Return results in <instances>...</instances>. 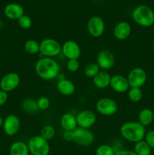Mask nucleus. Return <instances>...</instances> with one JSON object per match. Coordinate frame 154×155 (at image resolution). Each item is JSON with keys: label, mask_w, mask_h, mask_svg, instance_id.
<instances>
[{"label": "nucleus", "mask_w": 154, "mask_h": 155, "mask_svg": "<svg viewBox=\"0 0 154 155\" xmlns=\"http://www.w3.org/2000/svg\"><path fill=\"white\" fill-rule=\"evenodd\" d=\"M35 71L38 77L44 80H52L58 77L60 67L52 58L42 57L35 64Z\"/></svg>", "instance_id": "nucleus-1"}, {"label": "nucleus", "mask_w": 154, "mask_h": 155, "mask_svg": "<svg viewBox=\"0 0 154 155\" xmlns=\"http://www.w3.org/2000/svg\"><path fill=\"white\" fill-rule=\"evenodd\" d=\"M120 134L123 139L130 142L136 143L143 140L146 135V127L138 121H128L121 126Z\"/></svg>", "instance_id": "nucleus-2"}, {"label": "nucleus", "mask_w": 154, "mask_h": 155, "mask_svg": "<svg viewBox=\"0 0 154 155\" xmlns=\"http://www.w3.org/2000/svg\"><path fill=\"white\" fill-rule=\"evenodd\" d=\"M133 21L143 27H150L154 24V12L149 6L141 5L134 8L131 13Z\"/></svg>", "instance_id": "nucleus-3"}, {"label": "nucleus", "mask_w": 154, "mask_h": 155, "mask_svg": "<svg viewBox=\"0 0 154 155\" xmlns=\"http://www.w3.org/2000/svg\"><path fill=\"white\" fill-rule=\"evenodd\" d=\"M30 154L31 155H49L50 145L48 141L45 140L40 135L33 136L27 142Z\"/></svg>", "instance_id": "nucleus-4"}, {"label": "nucleus", "mask_w": 154, "mask_h": 155, "mask_svg": "<svg viewBox=\"0 0 154 155\" xmlns=\"http://www.w3.org/2000/svg\"><path fill=\"white\" fill-rule=\"evenodd\" d=\"M39 53L42 57L54 58L61 53V45L56 39L46 38L39 42Z\"/></svg>", "instance_id": "nucleus-5"}, {"label": "nucleus", "mask_w": 154, "mask_h": 155, "mask_svg": "<svg viewBox=\"0 0 154 155\" xmlns=\"http://www.w3.org/2000/svg\"><path fill=\"white\" fill-rule=\"evenodd\" d=\"M96 110L98 114L102 116H113L117 112L118 104L113 98H101L98 100L95 104Z\"/></svg>", "instance_id": "nucleus-6"}, {"label": "nucleus", "mask_w": 154, "mask_h": 155, "mask_svg": "<svg viewBox=\"0 0 154 155\" xmlns=\"http://www.w3.org/2000/svg\"><path fill=\"white\" fill-rule=\"evenodd\" d=\"M72 133H73L72 142L79 146H90L95 142V135L88 129L77 127L74 131H72Z\"/></svg>", "instance_id": "nucleus-7"}, {"label": "nucleus", "mask_w": 154, "mask_h": 155, "mask_svg": "<svg viewBox=\"0 0 154 155\" xmlns=\"http://www.w3.org/2000/svg\"><path fill=\"white\" fill-rule=\"evenodd\" d=\"M126 77L130 88H141L144 86L147 80L146 71L141 68H133L129 71Z\"/></svg>", "instance_id": "nucleus-8"}, {"label": "nucleus", "mask_w": 154, "mask_h": 155, "mask_svg": "<svg viewBox=\"0 0 154 155\" xmlns=\"http://www.w3.org/2000/svg\"><path fill=\"white\" fill-rule=\"evenodd\" d=\"M86 27L90 36L95 38H99L104 34L105 23L100 16H92L88 21Z\"/></svg>", "instance_id": "nucleus-9"}, {"label": "nucleus", "mask_w": 154, "mask_h": 155, "mask_svg": "<svg viewBox=\"0 0 154 155\" xmlns=\"http://www.w3.org/2000/svg\"><path fill=\"white\" fill-rule=\"evenodd\" d=\"M77 126L83 129H90L96 124L97 116L91 110H83L75 115Z\"/></svg>", "instance_id": "nucleus-10"}, {"label": "nucleus", "mask_w": 154, "mask_h": 155, "mask_svg": "<svg viewBox=\"0 0 154 155\" xmlns=\"http://www.w3.org/2000/svg\"><path fill=\"white\" fill-rule=\"evenodd\" d=\"M20 83L21 77L17 73H8L0 80V89L6 92H12L18 87Z\"/></svg>", "instance_id": "nucleus-11"}, {"label": "nucleus", "mask_w": 154, "mask_h": 155, "mask_svg": "<svg viewBox=\"0 0 154 155\" xmlns=\"http://www.w3.org/2000/svg\"><path fill=\"white\" fill-rule=\"evenodd\" d=\"M3 131L8 136H14L21 128V120L14 114H9L5 118L2 125Z\"/></svg>", "instance_id": "nucleus-12"}, {"label": "nucleus", "mask_w": 154, "mask_h": 155, "mask_svg": "<svg viewBox=\"0 0 154 155\" xmlns=\"http://www.w3.org/2000/svg\"><path fill=\"white\" fill-rule=\"evenodd\" d=\"M96 63L101 71H108L114 66L115 57L109 50H101L97 55Z\"/></svg>", "instance_id": "nucleus-13"}, {"label": "nucleus", "mask_w": 154, "mask_h": 155, "mask_svg": "<svg viewBox=\"0 0 154 155\" xmlns=\"http://www.w3.org/2000/svg\"><path fill=\"white\" fill-rule=\"evenodd\" d=\"M61 52L63 55L69 59L78 60L81 56V48L79 45L74 40H67L61 45Z\"/></svg>", "instance_id": "nucleus-14"}, {"label": "nucleus", "mask_w": 154, "mask_h": 155, "mask_svg": "<svg viewBox=\"0 0 154 155\" xmlns=\"http://www.w3.org/2000/svg\"><path fill=\"white\" fill-rule=\"evenodd\" d=\"M110 86L114 92L120 94L128 92L130 89L127 77L121 74L111 76Z\"/></svg>", "instance_id": "nucleus-15"}, {"label": "nucleus", "mask_w": 154, "mask_h": 155, "mask_svg": "<svg viewBox=\"0 0 154 155\" xmlns=\"http://www.w3.org/2000/svg\"><path fill=\"white\" fill-rule=\"evenodd\" d=\"M131 33V26L127 21L117 23L113 28V36L118 40H125L128 39Z\"/></svg>", "instance_id": "nucleus-16"}, {"label": "nucleus", "mask_w": 154, "mask_h": 155, "mask_svg": "<svg viewBox=\"0 0 154 155\" xmlns=\"http://www.w3.org/2000/svg\"><path fill=\"white\" fill-rule=\"evenodd\" d=\"M4 14L10 20H18L24 15V9L18 3H9L4 8Z\"/></svg>", "instance_id": "nucleus-17"}, {"label": "nucleus", "mask_w": 154, "mask_h": 155, "mask_svg": "<svg viewBox=\"0 0 154 155\" xmlns=\"http://www.w3.org/2000/svg\"><path fill=\"white\" fill-rule=\"evenodd\" d=\"M111 76L107 71H100L95 77L92 78V83L96 88L104 89L110 86Z\"/></svg>", "instance_id": "nucleus-18"}, {"label": "nucleus", "mask_w": 154, "mask_h": 155, "mask_svg": "<svg viewBox=\"0 0 154 155\" xmlns=\"http://www.w3.org/2000/svg\"><path fill=\"white\" fill-rule=\"evenodd\" d=\"M60 124L64 131H74L78 127L76 118L71 113H65L61 116Z\"/></svg>", "instance_id": "nucleus-19"}, {"label": "nucleus", "mask_w": 154, "mask_h": 155, "mask_svg": "<svg viewBox=\"0 0 154 155\" xmlns=\"http://www.w3.org/2000/svg\"><path fill=\"white\" fill-rule=\"evenodd\" d=\"M57 89L61 95L64 96H69L75 92V86L71 80L65 78L59 80L57 84Z\"/></svg>", "instance_id": "nucleus-20"}, {"label": "nucleus", "mask_w": 154, "mask_h": 155, "mask_svg": "<svg viewBox=\"0 0 154 155\" xmlns=\"http://www.w3.org/2000/svg\"><path fill=\"white\" fill-rule=\"evenodd\" d=\"M9 155H30L27 144L21 141H17L11 145Z\"/></svg>", "instance_id": "nucleus-21"}, {"label": "nucleus", "mask_w": 154, "mask_h": 155, "mask_svg": "<svg viewBox=\"0 0 154 155\" xmlns=\"http://www.w3.org/2000/svg\"><path fill=\"white\" fill-rule=\"evenodd\" d=\"M154 120V113L151 109L143 108L138 114V122L146 127L150 125Z\"/></svg>", "instance_id": "nucleus-22"}, {"label": "nucleus", "mask_w": 154, "mask_h": 155, "mask_svg": "<svg viewBox=\"0 0 154 155\" xmlns=\"http://www.w3.org/2000/svg\"><path fill=\"white\" fill-rule=\"evenodd\" d=\"M23 110L28 114H36L39 111L37 101L33 98H25L21 103Z\"/></svg>", "instance_id": "nucleus-23"}, {"label": "nucleus", "mask_w": 154, "mask_h": 155, "mask_svg": "<svg viewBox=\"0 0 154 155\" xmlns=\"http://www.w3.org/2000/svg\"><path fill=\"white\" fill-rule=\"evenodd\" d=\"M151 150V148L144 139L134 143V151L137 155H150Z\"/></svg>", "instance_id": "nucleus-24"}, {"label": "nucleus", "mask_w": 154, "mask_h": 155, "mask_svg": "<svg viewBox=\"0 0 154 155\" xmlns=\"http://www.w3.org/2000/svg\"><path fill=\"white\" fill-rule=\"evenodd\" d=\"M24 49L30 54L39 53V42L35 39H28L24 43Z\"/></svg>", "instance_id": "nucleus-25"}, {"label": "nucleus", "mask_w": 154, "mask_h": 155, "mask_svg": "<svg viewBox=\"0 0 154 155\" xmlns=\"http://www.w3.org/2000/svg\"><path fill=\"white\" fill-rule=\"evenodd\" d=\"M55 128L50 124L43 126L40 130V136L47 141L51 140L55 136Z\"/></svg>", "instance_id": "nucleus-26"}, {"label": "nucleus", "mask_w": 154, "mask_h": 155, "mask_svg": "<svg viewBox=\"0 0 154 155\" xmlns=\"http://www.w3.org/2000/svg\"><path fill=\"white\" fill-rule=\"evenodd\" d=\"M128 98L131 102L137 103L143 98V92L141 88H134L131 87L128 89Z\"/></svg>", "instance_id": "nucleus-27"}, {"label": "nucleus", "mask_w": 154, "mask_h": 155, "mask_svg": "<svg viewBox=\"0 0 154 155\" xmlns=\"http://www.w3.org/2000/svg\"><path fill=\"white\" fill-rule=\"evenodd\" d=\"M101 71L99 66L96 62H92V63L88 64L84 69V74L88 78H93L94 77L97 75Z\"/></svg>", "instance_id": "nucleus-28"}, {"label": "nucleus", "mask_w": 154, "mask_h": 155, "mask_svg": "<svg viewBox=\"0 0 154 155\" xmlns=\"http://www.w3.org/2000/svg\"><path fill=\"white\" fill-rule=\"evenodd\" d=\"M116 150L114 149L113 146L107 144H103L99 145L96 148L95 154L96 155H115L116 154Z\"/></svg>", "instance_id": "nucleus-29"}, {"label": "nucleus", "mask_w": 154, "mask_h": 155, "mask_svg": "<svg viewBox=\"0 0 154 155\" xmlns=\"http://www.w3.org/2000/svg\"><path fill=\"white\" fill-rule=\"evenodd\" d=\"M18 22L19 27L24 30H29L33 25V21L30 18V17L26 15H24L22 17H21L18 20Z\"/></svg>", "instance_id": "nucleus-30"}, {"label": "nucleus", "mask_w": 154, "mask_h": 155, "mask_svg": "<svg viewBox=\"0 0 154 155\" xmlns=\"http://www.w3.org/2000/svg\"><path fill=\"white\" fill-rule=\"evenodd\" d=\"M66 67L68 71L71 73H75L79 69L80 64L79 61L76 59H69L66 61Z\"/></svg>", "instance_id": "nucleus-31"}, {"label": "nucleus", "mask_w": 154, "mask_h": 155, "mask_svg": "<svg viewBox=\"0 0 154 155\" xmlns=\"http://www.w3.org/2000/svg\"><path fill=\"white\" fill-rule=\"evenodd\" d=\"M37 101V105L39 110H45L50 107V100L49 98L45 96H42L36 100Z\"/></svg>", "instance_id": "nucleus-32"}, {"label": "nucleus", "mask_w": 154, "mask_h": 155, "mask_svg": "<svg viewBox=\"0 0 154 155\" xmlns=\"http://www.w3.org/2000/svg\"><path fill=\"white\" fill-rule=\"evenodd\" d=\"M144 141L149 145L151 149H154V130H150L146 133Z\"/></svg>", "instance_id": "nucleus-33"}, {"label": "nucleus", "mask_w": 154, "mask_h": 155, "mask_svg": "<svg viewBox=\"0 0 154 155\" xmlns=\"http://www.w3.org/2000/svg\"><path fill=\"white\" fill-rule=\"evenodd\" d=\"M8 95V92H5V91L0 90V107L4 105L7 101Z\"/></svg>", "instance_id": "nucleus-34"}, {"label": "nucleus", "mask_w": 154, "mask_h": 155, "mask_svg": "<svg viewBox=\"0 0 154 155\" xmlns=\"http://www.w3.org/2000/svg\"><path fill=\"white\" fill-rule=\"evenodd\" d=\"M63 139L67 142H72L73 139V133L72 131H64L63 133Z\"/></svg>", "instance_id": "nucleus-35"}, {"label": "nucleus", "mask_w": 154, "mask_h": 155, "mask_svg": "<svg viewBox=\"0 0 154 155\" xmlns=\"http://www.w3.org/2000/svg\"><path fill=\"white\" fill-rule=\"evenodd\" d=\"M115 155H137L134 151L131 150H118Z\"/></svg>", "instance_id": "nucleus-36"}, {"label": "nucleus", "mask_w": 154, "mask_h": 155, "mask_svg": "<svg viewBox=\"0 0 154 155\" xmlns=\"http://www.w3.org/2000/svg\"><path fill=\"white\" fill-rule=\"evenodd\" d=\"M3 121H4V120H3V118L2 117V116H0V127H2Z\"/></svg>", "instance_id": "nucleus-37"}, {"label": "nucleus", "mask_w": 154, "mask_h": 155, "mask_svg": "<svg viewBox=\"0 0 154 155\" xmlns=\"http://www.w3.org/2000/svg\"><path fill=\"white\" fill-rule=\"evenodd\" d=\"M2 26H3L2 21L1 20H0V30H1V29H2Z\"/></svg>", "instance_id": "nucleus-38"}, {"label": "nucleus", "mask_w": 154, "mask_h": 155, "mask_svg": "<svg viewBox=\"0 0 154 155\" xmlns=\"http://www.w3.org/2000/svg\"><path fill=\"white\" fill-rule=\"evenodd\" d=\"M30 155H31V154H30Z\"/></svg>", "instance_id": "nucleus-39"}]
</instances>
